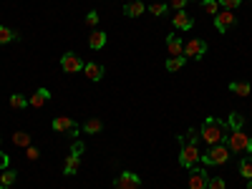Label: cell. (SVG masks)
<instances>
[{
	"label": "cell",
	"instance_id": "cell-6",
	"mask_svg": "<svg viewBox=\"0 0 252 189\" xmlns=\"http://www.w3.org/2000/svg\"><path fill=\"white\" fill-rule=\"evenodd\" d=\"M184 56L194 58V61L204 58V56H207V40H202V38H189L187 43H184Z\"/></svg>",
	"mask_w": 252,
	"mask_h": 189
},
{
	"label": "cell",
	"instance_id": "cell-3",
	"mask_svg": "<svg viewBox=\"0 0 252 189\" xmlns=\"http://www.w3.org/2000/svg\"><path fill=\"white\" fill-rule=\"evenodd\" d=\"M229 154L232 152H229L224 144H217V146H209L207 154L199 157V161H204V166H222V164H227Z\"/></svg>",
	"mask_w": 252,
	"mask_h": 189
},
{
	"label": "cell",
	"instance_id": "cell-36",
	"mask_svg": "<svg viewBox=\"0 0 252 189\" xmlns=\"http://www.w3.org/2000/svg\"><path fill=\"white\" fill-rule=\"evenodd\" d=\"M247 189H252V179H247Z\"/></svg>",
	"mask_w": 252,
	"mask_h": 189
},
{
	"label": "cell",
	"instance_id": "cell-24",
	"mask_svg": "<svg viewBox=\"0 0 252 189\" xmlns=\"http://www.w3.org/2000/svg\"><path fill=\"white\" fill-rule=\"evenodd\" d=\"M10 106L20 111V109H26V106H28V98H26L23 94H13V96H10Z\"/></svg>",
	"mask_w": 252,
	"mask_h": 189
},
{
	"label": "cell",
	"instance_id": "cell-11",
	"mask_svg": "<svg viewBox=\"0 0 252 189\" xmlns=\"http://www.w3.org/2000/svg\"><path fill=\"white\" fill-rule=\"evenodd\" d=\"M215 26H217L220 33H227V28H232V26H235V15H232V10H220V13L215 15Z\"/></svg>",
	"mask_w": 252,
	"mask_h": 189
},
{
	"label": "cell",
	"instance_id": "cell-9",
	"mask_svg": "<svg viewBox=\"0 0 252 189\" xmlns=\"http://www.w3.org/2000/svg\"><path fill=\"white\" fill-rule=\"evenodd\" d=\"M207 172L204 169H197V166H192L189 169V179H187V189H207Z\"/></svg>",
	"mask_w": 252,
	"mask_h": 189
},
{
	"label": "cell",
	"instance_id": "cell-25",
	"mask_svg": "<svg viewBox=\"0 0 252 189\" xmlns=\"http://www.w3.org/2000/svg\"><path fill=\"white\" fill-rule=\"evenodd\" d=\"M15 179H18V174L13 169H3V172H0V184H3V187H10Z\"/></svg>",
	"mask_w": 252,
	"mask_h": 189
},
{
	"label": "cell",
	"instance_id": "cell-12",
	"mask_svg": "<svg viewBox=\"0 0 252 189\" xmlns=\"http://www.w3.org/2000/svg\"><path fill=\"white\" fill-rule=\"evenodd\" d=\"M172 23H174V28H179V31H189V28L194 26V20H192V15H189L187 10H177L174 18H172Z\"/></svg>",
	"mask_w": 252,
	"mask_h": 189
},
{
	"label": "cell",
	"instance_id": "cell-14",
	"mask_svg": "<svg viewBox=\"0 0 252 189\" xmlns=\"http://www.w3.org/2000/svg\"><path fill=\"white\" fill-rule=\"evenodd\" d=\"M144 13H146V5L141 3V0H131V3L124 5V15H129V18H139Z\"/></svg>",
	"mask_w": 252,
	"mask_h": 189
},
{
	"label": "cell",
	"instance_id": "cell-5",
	"mask_svg": "<svg viewBox=\"0 0 252 189\" xmlns=\"http://www.w3.org/2000/svg\"><path fill=\"white\" fill-rule=\"evenodd\" d=\"M199 146L197 144H187V141H182V152H179V164L184 166V169H192V166H197V161H199Z\"/></svg>",
	"mask_w": 252,
	"mask_h": 189
},
{
	"label": "cell",
	"instance_id": "cell-30",
	"mask_svg": "<svg viewBox=\"0 0 252 189\" xmlns=\"http://www.w3.org/2000/svg\"><path fill=\"white\" fill-rule=\"evenodd\" d=\"M197 139H199V131H194V129H189L187 136H179V141H187V144H197Z\"/></svg>",
	"mask_w": 252,
	"mask_h": 189
},
{
	"label": "cell",
	"instance_id": "cell-1",
	"mask_svg": "<svg viewBox=\"0 0 252 189\" xmlns=\"http://www.w3.org/2000/svg\"><path fill=\"white\" fill-rule=\"evenodd\" d=\"M227 136H229L227 121H222V119H217V116H207V121L202 124V129H199V139H202L207 146H217V144H222Z\"/></svg>",
	"mask_w": 252,
	"mask_h": 189
},
{
	"label": "cell",
	"instance_id": "cell-27",
	"mask_svg": "<svg viewBox=\"0 0 252 189\" xmlns=\"http://www.w3.org/2000/svg\"><path fill=\"white\" fill-rule=\"evenodd\" d=\"M199 3H202L204 13H209V15H217L220 13V3H217V0H199Z\"/></svg>",
	"mask_w": 252,
	"mask_h": 189
},
{
	"label": "cell",
	"instance_id": "cell-33",
	"mask_svg": "<svg viewBox=\"0 0 252 189\" xmlns=\"http://www.w3.org/2000/svg\"><path fill=\"white\" fill-rule=\"evenodd\" d=\"M40 157V152L35 149V146H28V149H26V159H31V161H35Z\"/></svg>",
	"mask_w": 252,
	"mask_h": 189
},
{
	"label": "cell",
	"instance_id": "cell-16",
	"mask_svg": "<svg viewBox=\"0 0 252 189\" xmlns=\"http://www.w3.org/2000/svg\"><path fill=\"white\" fill-rule=\"evenodd\" d=\"M83 73H86L91 81H101L103 78V66L101 63H86V66H83Z\"/></svg>",
	"mask_w": 252,
	"mask_h": 189
},
{
	"label": "cell",
	"instance_id": "cell-22",
	"mask_svg": "<svg viewBox=\"0 0 252 189\" xmlns=\"http://www.w3.org/2000/svg\"><path fill=\"white\" fill-rule=\"evenodd\" d=\"M15 38H18V33H15L13 28L0 26V46H3V43H10V40H15Z\"/></svg>",
	"mask_w": 252,
	"mask_h": 189
},
{
	"label": "cell",
	"instance_id": "cell-19",
	"mask_svg": "<svg viewBox=\"0 0 252 189\" xmlns=\"http://www.w3.org/2000/svg\"><path fill=\"white\" fill-rule=\"evenodd\" d=\"M184 63H187V56H169V58H166V71H179L182 66H184Z\"/></svg>",
	"mask_w": 252,
	"mask_h": 189
},
{
	"label": "cell",
	"instance_id": "cell-4",
	"mask_svg": "<svg viewBox=\"0 0 252 189\" xmlns=\"http://www.w3.org/2000/svg\"><path fill=\"white\" fill-rule=\"evenodd\" d=\"M83 149H86V146H83V141H76V144H73L71 154L66 157V164H63V174H66V177H73V174L81 169V154H83Z\"/></svg>",
	"mask_w": 252,
	"mask_h": 189
},
{
	"label": "cell",
	"instance_id": "cell-31",
	"mask_svg": "<svg viewBox=\"0 0 252 189\" xmlns=\"http://www.w3.org/2000/svg\"><path fill=\"white\" fill-rule=\"evenodd\" d=\"M166 8H169L166 3H154V5H149V13H152V15H164Z\"/></svg>",
	"mask_w": 252,
	"mask_h": 189
},
{
	"label": "cell",
	"instance_id": "cell-28",
	"mask_svg": "<svg viewBox=\"0 0 252 189\" xmlns=\"http://www.w3.org/2000/svg\"><path fill=\"white\" fill-rule=\"evenodd\" d=\"M207 189H227V184H224V179H220V177H209Z\"/></svg>",
	"mask_w": 252,
	"mask_h": 189
},
{
	"label": "cell",
	"instance_id": "cell-13",
	"mask_svg": "<svg viewBox=\"0 0 252 189\" xmlns=\"http://www.w3.org/2000/svg\"><path fill=\"white\" fill-rule=\"evenodd\" d=\"M166 51H169V56H184V43L177 33L166 35Z\"/></svg>",
	"mask_w": 252,
	"mask_h": 189
},
{
	"label": "cell",
	"instance_id": "cell-17",
	"mask_svg": "<svg viewBox=\"0 0 252 189\" xmlns=\"http://www.w3.org/2000/svg\"><path fill=\"white\" fill-rule=\"evenodd\" d=\"M89 46H91L94 51H101L103 46H106V33H103V31H94V33L89 35Z\"/></svg>",
	"mask_w": 252,
	"mask_h": 189
},
{
	"label": "cell",
	"instance_id": "cell-23",
	"mask_svg": "<svg viewBox=\"0 0 252 189\" xmlns=\"http://www.w3.org/2000/svg\"><path fill=\"white\" fill-rule=\"evenodd\" d=\"M242 124H245V119L235 111V114H229V119H227V126H229V129H232V131H240L242 129Z\"/></svg>",
	"mask_w": 252,
	"mask_h": 189
},
{
	"label": "cell",
	"instance_id": "cell-26",
	"mask_svg": "<svg viewBox=\"0 0 252 189\" xmlns=\"http://www.w3.org/2000/svg\"><path fill=\"white\" fill-rule=\"evenodd\" d=\"M240 174H242L245 179H252V159H250V157H245V159L240 161Z\"/></svg>",
	"mask_w": 252,
	"mask_h": 189
},
{
	"label": "cell",
	"instance_id": "cell-21",
	"mask_svg": "<svg viewBox=\"0 0 252 189\" xmlns=\"http://www.w3.org/2000/svg\"><path fill=\"white\" fill-rule=\"evenodd\" d=\"M101 129H103L101 119H89L86 124H83V131H86V134H98Z\"/></svg>",
	"mask_w": 252,
	"mask_h": 189
},
{
	"label": "cell",
	"instance_id": "cell-8",
	"mask_svg": "<svg viewBox=\"0 0 252 189\" xmlns=\"http://www.w3.org/2000/svg\"><path fill=\"white\" fill-rule=\"evenodd\" d=\"M83 66H86V63H83L76 53H63L61 56V68L66 71V73H81Z\"/></svg>",
	"mask_w": 252,
	"mask_h": 189
},
{
	"label": "cell",
	"instance_id": "cell-18",
	"mask_svg": "<svg viewBox=\"0 0 252 189\" xmlns=\"http://www.w3.org/2000/svg\"><path fill=\"white\" fill-rule=\"evenodd\" d=\"M229 91H232L235 96H250L252 86H250V83H245V81H232V83H229Z\"/></svg>",
	"mask_w": 252,
	"mask_h": 189
},
{
	"label": "cell",
	"instance_id": "cell-2",
	"mask_svg": "<svg viewBox=\"0 0 252 189\" xmlns=\"http://www.w3.org/2000/svg\"><path fill=\"white\" fill-rule=\"evenodd\" d=\"M227 149L232 154H252V136H247L242 129L227 136Z\"/></svg>",
	"mask_w": 252,
	"mask_h": 189
},
{
	"label": "cell",
	"instance_id": "cell-7",
	"mask_svg": "<svg viewBox=\"0 0 252 189\" xmlns=\"http://www.w3.org/2000/svg\"><path fill=\"white\" fill-rule=\"evenodd\" d=\"M114 189H141V177L134 174V172H124V174L116 177Z\"/></svg>",
	"mask_w": 252,
	"mask_h": 189
},
{
	"label": "cell",
	"instance_id": "cell-32",
	"mask_svg": "<svg viewBox=\"0 0 252 189\" xmlns=\"http://www.w3.org/2000/svg\"><path fill=\"white\" fill-rule=\"evenodd\" d=\"M96 23H98V13H96V10H91V13H86V26H91V28H94Z\"/></svg>",
	"mask_w": 252,
	"mask_h": 189
},
{
	"label": "cell",
	"instance_id": "cell-35",
	"mask_svg": "<svg viewBox=\"0 0 252 189\" xmlns=\"http://www.w3.org/2000/svg\"><path fill=\"white\" fill-rule=\"evenodd\" d=\"M8 161H10V157L0 149V169H8Z\"/></svg>",
	"mask_w": 252,
	"mask_h": 189
},
{
	"label": "cell",
	"instance_id": "cell-20",
	"mask_svg": "<svg viewBox=\"0 0 252 189\" xmlns=\"http://www.w3.org/2000/svg\"><path fill=\"white\" fill-rule=\"evenodd\" d=\"M13 144L20 146V149H28V146H31V134L28 131H15L13 134Z\"/></svg>",
	"mask_w": 252,
	"mask_h": 189
},
{
	"label": "cell",
	"instance_id": "cell-34",
	"mask_svg": "<svg viewBox=\"0 0 252 189\" xmlns=\"http://www.w3.org/2000/svg\"><path fill=\"white\" fill-rule=\"evenodd\" d=\"M184 5H187V0H169V8L174 10H184Z\"/></svg>",
	"mask_w": 252,
	"mask_h": 189
},
{
	"label": "cell",
	"instance_id": "cell-29",
	"mask_svg": "<svg viewBox=\"0 0 252 189\" xmlns=\"http://www.w3.org/2000/svg\"><path fill=\"white\" fill-rule=\"evenodd\" d=\"M217 3L222 5V10H235V8H240L242 0H217Z\"/></svg>",
	"mask_w": 252,
	"mask_h": 189
},
{
	"label": "cell",
	"instance_id": "cell-37",
	"mask_svg": "<svg viewBox=\"0 0 252 189\" xmlns=\"http://www.w3.org/2000/svg\"><path fill=\"white\" fill-rule=\"evenodd\" d=\"M0 189H10V187H3V184H0Z\"/></svg>",
	"mask_w": 252,
	"mask_h": 189
},
{
	"label": "cell",
	"instance_id": "cell-10",
	"mask_svg": "<svg viewBox=\"0 0 252 189\" xmlns=\"http://www.w3.org/2000/svg\"><path fill=\"white\" fill-rule=\"evenodd\" d=\"M53 131H61V134H71V136H76L78 134V126H76V121L73 119H68V116H56L53 119Z\"/></svg>",
	"mask_w": 252,
	"mask_h": 189
},
{
	"label": "cell",
	"instance_id": "cell-15",
	"mask_svg": "<svg viewBox=\"0 0 252 189\" xmlns=\"http://www.w3.org/2000/svg\"><path fill=\"white\" fill-rule=\"evenodd\" d=\"M51 98V91L48 89H38L31 98H28V106H33V109H40V106H43V103Z\"/></svg>",
	"mask_w": 252,
	"mask_h": 189
}]
</instances>
